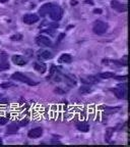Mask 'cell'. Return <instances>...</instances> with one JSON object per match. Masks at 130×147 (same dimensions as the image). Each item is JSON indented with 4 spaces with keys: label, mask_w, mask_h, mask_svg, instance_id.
<instances>
[{
    "label": "cell",
    "mask_w": 130,
    "mask_h": 147,
    "mask_svg": "<svg viewBox=\"0 0 130 147\" xmlns=\"http://www.w3.org/2000/svg\"><path fill=\"white\" fill-rule=\"evenodd\" d=\"M12 62L15 63L16 65H19V67H23L25 63H27V60L23 56L21 55H13L12 56Z\"/></svg>",
    "instance_id": "cell-8"
},
{
    "label": "cell",
    "mask_w": 130,
    "mask_h": 147,
    "mask_svg": "<svg viewBox=\"0 0 130 147\" xmlns=\"http://www.w3.org/2000/svg\"><path fill=\"white\" fill-rule=\"evenodd\" d=\"M7 133L8 134H14L18 131V126L16 124H10L7 127Z\"/></svg>",
    "instance_id": "cell-15"
},
{
    "label": "cell",
    "mask_w": 130,
    "mask_h": 147,
    "mask_svg": "<svg viewBox=\"0 0 130 147\" xmlns=\"http://www.w3.org/2000/svg\"><path fill=\"white\" fill-rule=\"evenodd\" d=\"M49 13H50V18H52L53 21L57 22V21H59L60 18H61L62 10H61V8H60L59 6H51Z\"/></svg>",
    "instance_id": "cell-3"
},
{
    "label": "cell",
    "mask_w": 130,
    "mask_h": 147,
    "mask_svg": "<svg viewBox=\"0 0 130 147\" xmlns=\"http://www.w3.org/2000/svg\"><path fill=\"white\" fill-rule=\"evenodd\" d=\"M39 58L43 60H48L50 58H52V53L49 50H43L39 53Z\"/></svg>",
    "instance_id": "cell-12"
},
{
    "label": "cell",
    "mask_w": 130,
    "mask_h": 147,
    "mask_svg": "<svg viewBox=\"0 0 130 147\" xmlns=\"http://www.w3.org/2000/svg\"><path fill=\"white\" fill-rule=\"evenodd\" d=\"M51 6H52V4H51V3H46V4H44L43 6H41V8H40V10H39L40 16H45L46 14H48L49 11H50Z\"/></svg>",
    "instance_id": "cell-9"
},
{
    "label": "cell",
    "mask_w": 130,
    "mask_h": 147,
    "mask_svg": "<svg viewBox=\"0 0 130 147\" xmlns=\"http://www.w3.org/2000/svg\"><path fill=\"white\" fill-rule=\"evenodd\" d=\"M35 69L37 71H39L40 74H44L47 69V67H46V64L43 63V62H35Z\"/></svg>",
    "instance_id": "cell-10"
},
{
    "label": "cell",
    "mask_w": 130,
    "mask_h": 147,
    "mask_svg": "<svg viewBox=\"0 0 130 147\" xmlns=\"http://www.w3.org/2000/svg\"><path fill=\"white\" fill-rule=\"evenodd\" d=\"M27 122H29V121H27V119H23V121L21 122V126H27Z\"/></svg>",
    "instance_id": "cell-21"
},
{
    "label": "cell",
    "mask_w": 130,
    "mask_h": 147,
    "mask_svg": "<svg viewBox=\"0 0 130 147\" xmlns=\"http://www.w3.org/2000/svg\"><path fill=\"white\" fill-rule=\"evenodd\" d=\"M111 6H112V8H114L115 10H117L119 12H125L127 10V5L122 4V3L118 2L116 0H113L111 2Z\"/></svg>",
    "instance_id": "cell-6"
},
{
    "label": "cell",
    "mask_w": 130,
    "mask_h": 147,
    "mask_svg": "<svg viewBox=\"0 0 130 147\" xmlns=\"http://www.w3.org/2000/svg\"><path fill=\"white\" fill-rule=\"evenodd\" d=\"M126 88L124 90H120V89H118V88H115V89H112V91L115 93V95H116L118 98H124V94H123V92L125 93V96H126V93H127V91H126ZM127 97V96H126Z\"/></svg>",
    "instance_id": "cell-14"
},
{
    "label": "cell",
    "mask_w": 130,
    "mask_h": 147,
    "mask_svg": "<svg viewBox=\"0 0 130 147\" xmlns=\"http://www.w3.org/2000/svg\"><path fill=\"white\" fill-rule=\"evenodd\" d=\"M76 128L81 132H87L89 130V126L85 122H79L76 124Z\"/></svg>",
    "instance_id": "cell-13"
},
{
    "label": "cell",
    "mask_w": 130,
    "mask_h": 147,
    "mask_svg": "<svg viewBox=\"0 0 130 147\" xmlns=\"http://www.w3.org/2000/svg\"><path fill=\"white\" fill-rule=\"evenodd\" d=\"M113 134V129L112 128H110L107 130V134H106V140L109 141L110 139H111V136H112Z\"/></svg>",
    "instance_id": "cell-18"
},
{
    "label": "cell",
    "mask_w": 130,
    "mask_h": 147,
    "mask_svg": "<svg viewBox=\"0 0 130 147\" xmlns=\"http://www.w3.org/2000/svg\"><path fill=\"white\" fill-rule=\"evenodd\" d=\"M122 64H124V65H127V55H125L123 57V62H122Z\"/></svg>",
    "instance_id": "cell-22"
},
{
    "label": "cell",
    "mask_w": 130,
    "mask_h": 147,
    "mask_svg": "<svg viewBox=\"0 0 130 147\" xmlns=\"http://www.w3.org/2000/svg\"><path fill=\"white\" fill-rule=\"evenodd\" d=\"M7 69H9V64L7 62H0V71H5Z\"/></svg>",
    "instance_id": "cell-17"
},
{
    "label": "cell",
    "mask_w": 130,
    "mask_h": 147,
    "mask_svg": "<svg viewBox=\"0 0 130 147\" xmlns=\"http://www.w3.org/2000/svg\"><path fill=\"white\" fill-rule=\"evenodd\" d=\"M7 123V119L6 117H0V125H5Z\"/></svg>",
    "instance_id": "cell-20"
},
{
    "label": "cell",
    "mask_w": 130,
    "mask_h": 147,
    "mask_svg": "<svg viewBox=\"0 0 130 147\" xmlns=\"http://www.w3.org/2000/svg\"><path fill=\"white\" fill-rule=\"evenodd\" d=\"M80 92L81 93H89V92H91V89H89V87H82L80 89Z\"/></svg>",
    "instance_id": "cell-19"
},
{
    "label": "cell",
    "mask_w": 130,
    "mask_h": 147,
    "mask_svg": "<svg viewBox=\"0 0 130 147\" xmlns=\"http://www.w3.org/2000/svg\"><path fill=\"white\" fill-rule=\"evenodd\" d=\"M71 55L68 54V53H63L62 55H60L59 59H58V61L60 62V63H69V62L71 61Z\"/></svg>",
    "instance_id": "cell-11"
},
{
    "label": "cell",
    "mask_w": 130,
    "mask_h": 147,
    "mask_svg": "<svg viewBox=\"0 0 130 147\" xmlns=\"http://www.w3.org/2000/svg\"><path fill=\"white\" fill-rule=\"evenodd\" d=\"M39 21V16L35 13H27L23 16V23L27 25H33Z\"/></svg>",
    "instance_id": "cell-5"
},
{
    "label": "cell",
    "mask_w": 130,
    "mask_h": 147,
    "mask_svg": "<svg viewBox=\"0 0 130 147\" xmlns=\"http://www.w3.org/2000/svg\"><path fill=\"white\" fill-rule=\"evenodd\" d=\"M37 43L40 46H44V47H49V46L52 45V42L49 39L48 37L43 36V35H40V36L37 37Z\"/></svg>",
    "instance_id": "cell-4"
},
{
    "label": "cell",
    "mask_w": 130,
    "mask_h": 147,
    "mask_svg": "<svg viewBox=\"0 0 130 147\" xmlns=\"http://www.w3.org/2000/svg\"><path fill=\"white\" fill-rule=\"evenodd\" d=\"M42 134H43V130L41 128H34L31 131H29L27 136L30 138H32V139H36V138L41 137Z\"/></svg>",
    "instance_id": "cell-7"
},
{
    "label": "cell",
    "mask_w": 130,
    "mask_h": 147,
    "mask_svg": "<svg viewBox=\"0 0 130 147\" xmlns=\"http://www.w3.org/2000/svg\"><path fill=\"white\" fill-rule=\"evenodd\" d=\"M1 144H2V141H1V140H0V145H1Z\"/></svg>",
    "instance_id": "cell-25"
},
{
    "label": "cell",
    "mask_w": 130,
    "mask_h": 147,
    "mask_svg": "<svg viewBox=\"0 0 130 147\" xmlns=\"http://www.w3.org/2000/svg\"><path fill=\"white\" fill-rule=\"evenodd\" d=\"M100 77L103 79H110V78H113L114 76V74L113 73H110V71H106V73H102L100 74Z\"/></svg>",
    "instance_id": "cell-16"
},
{
    "label": "cell",
    "mask_w": 130,
    "mask_h": 147,
    "mask_svg": "<svg viewBox=\"0 0 130 147\" xmlns=\"http://www.w3.org/2000/svg\"><path fill=\"white\" fill-rule=\"evenodd\" d=\"M6 1H7V0H0V2H1V3H5Z\"/></svg>",
    "instance_id": "cell-23"
},
{
    "label": "cell",
    "mask_w": 130,
    "mask_h": 147,
    "mask_svg": "<svg viewBox=\"0 0 130 147\" xmlns=\"http://www.w3.org/2000/svg\"><path fill=\"white\" fill-rule=\"evenodd\" d=\"M95 12H96V13H97V12H102V10H100V9H99V10H97V9H96V10H95Z\"/></svg>",
    "instance_id": "cell-24"
},
{
    "label": "cell",
    "mask_w": 130,
    "mask_h": 147,
    "mask_svg": "<svg viewBox=\"0 0 130 147\" xmlns=\"http://www.w3.org/2000/svg\"><path fill=\"white\" fill-rule=\"evenodd\" d=\"M11 78L15 81H18V82L27 83V84H29V85H37V83H35L34 81L31 80L29 77L25 76V75L21 73H14L11 76Z\"/></svg>",
    "instance_id": "cell-2"
},
{
    "label": "cell",
    "mask_w": 130,
    "mask_h": 147,
    "mask_svg": "<svg viewBox=\"0 0 130 147\" xmlns=\"http://www.w3.org/2000/svg\"><path fill=\"white\" fill-rule=\"evenodd\" d=\"M108 30V25L106 23L102 21H97L94 24V28H93V31H94L95 34L97 35H102L104 33H106V31Z\"/></svg>",
    "instance_id": "cell-1"
}]
</instances>
